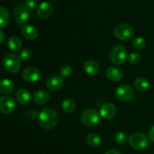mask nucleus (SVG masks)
Listing matches in <instances>:
<instances>
[{
  "label": "nucleus",
  "instance_id": "nucleus-1",
  "mask_svg": "<svg viewBox=\"0 0 154 154\" xmlns=\"http://www.w3.org/2000/svg\"><path fill=\"white\" fill-rule=\"evenodd\" d=\"M38 121L42 128L51 130L55 128L58 124L59 116L55 110L51 108H45L39 113Z\"/></svg>",
  "mask_w": 154,
  "mask_h": 154
},
{
  "label": "nucleus",
  "instance_id": "nucleus-2",
  "mask_svg": "<svg viewBox=\"0 0 154 154\" xmlns=\"http://www.w3.org/2000/svg\"><path fill=\"white\" fill-rule=\"evenodd\" d=\"M3 66L10 73H16L20 69L21 60L19 55L10 53L5 56L3 59Z\"/></svg>",
  "mask_w": 154,
  "mask_h": 154
},
{
  "label": "nucleus",
  "instance_id": "nucleus-3",
  "mask_svg": "<svg viewBox=\"0 0 154 154\" xmlns=\"http://www.w3.org/2000/svg\"><path fill=\"white\" fill-rule=\"evenodd\" d=\"M129 142L133 149L136 150H144L148 146L149 138L143 133L135 132L129 137Z\"/></svg>",
  "mask_w": 154,
  "mask_h": 154
},
{
  "label": "nucleus",
  "instance_id": "nucleus-4",
  "mask_svg": "<svg viewBox=\"0 0 154 154\" xmlns=\"http://www.w3.org/2000/svg\"><path fill=\"white\" fill-rule=\"evenodd\" d=\"M126 57H127V50L123 45H116L111 50L110 60L114 64H123L126 60Z\"/></svg>",
  "mask_w": 154,
  "mask_h": 154
},
{
  "label": "nucleus",
  "instance_id": "nucleus-5",
  "mask_svg": "<svg viewBox=\"0 0 154 154\" xmlns=\"http://www.w3.org/2000/svg\"><path fill=\"white\" fill-rule=\"evenodd\" d=\"M99 113L94 108H90L86 110L82 113L81 121L84 125L87 127H92L97 125L100 119Z\"/></svg>",
  "mask_w": 154,
  "mask_h": 154
},
{
  "label": "nucleus",
  "instance_id": "nucleus-6",
  "mask_svg": "<svg viewBox=\"0 0 154 154\" xmlns=\"http://www.w3.org/2000/svg\"><path fill=\"white\" fill-rule=\"evenodd\" d=\"M114 33L117 39L122 41H129L133 36L134 30L129 24H119L114 27Z\"/></svg>",
  "mask_w": 154,
  "mask_h": 154
},
{
  "label": "nucleus",
  "instance_id": "nucleus-7",
  "mask_svg": "<svg viewBox=\"0 0 154 154\" xmlns=\"http://www.w3.org/2000/svg\"><path fill=\"white\" fill-rule=\"evenodd\" d=\"M29 11L25 4L20 3L17 6L14 12V15L15 21L18 26H23L26 24L30 18Z\"/></svg>",
  "mask_w": 154,
  "mask_h": 154
},
{
  "label": "nucleus",
  "instance_id": "nucleus-8",
  "mask_svg": "<svg viewBox=\"0 0 154 154\" xmlns=\"http://www.w3.org/2000/svg\"><path fill=\"white\" fill-rule=\"evenodd\" d=\"M134 91L129 85L123 84L119 86L115 91V95L120 101H128L133 97Z\"/></svg>",
  "mask_w": 154,
  "mask_h": 154
},
{
  "label": "nucleus",
  "instance_id": "nucleus-9",
  "mask_svg": "<svg viewBox=\"0 0 154 154\" xmlns=\"http://www.w3.org/2000/svg\"><path fill=\"white\" fill-rule=\"evenodd\" d=\"M16 104L12 97L4 95L0 98V112L4 114H10L14 110Z\"/></svg>",
  "mask_w": 154,
  "mask_h": 154
},
{
  "label": "nucleus",
  "instance_id": "nucleus-10",
  "mask_svg": "<svg viewBox=\"0 0 154 154\" xmlns=\"http://www.w3.org/2000/svg\"><path fill=\"white\" fill-rule=\"evenodd\" d=\"M64 84V79L61 75L54 74L50 75L46 81V85L50 90L58 91L61 88Z\"/></svg>",
  "mask_w": 154,
  "mask_h": 154
},
{
  "label": "nucleus",
  "instance_id": "nucleus-11",
  "mask_svg": "<svg viewBox=\"0 0 154 154\" xmlns=\"http://www.w3.org/2000/svg\"><path fill=\"white\" fill-rule=\"evenodd\" d=\"M23 79L26 82L29 83H33L37 82L41 77V72L39 69L35 67L26 68L23 72Z\"/></svg>",
  "mask_w": 154,
  "mask_h": 154
},
{
  "label": "nucleus",
  "instance_id": "nucleus-12",
  "mask_svg": "<svg viewBox=\"0 0 154 154\" xmlns=\"http://www.w3.org/2000/svg\"><path fill=\"white\" fill-rule=\"evenodd\" d=\"M117 113V109L114 104L111 103H105L101 107L99 114L104 119H111Z\"/></svg>",
  "mask_w": 154,
  "mask_h": 154
},
{
  "label": "nucleus",
  "instance_id": "nucleus-13",
  "mask_svg": "<svg viewBox=\"0 0 154 154\" xmlns=\"http://www.w3.org/2000/svg\"><path fill=\"white\" fill-rule=\"evenodd\" d=\"M54 11V7L52 4L48 2H44L41 3L36 10V14L38 16L42 19H45L51 16Z\"/></svg>",
  "mask_w": 154,
  "mask_h": 154
},
{
  "label": "nucleus",
  "instance_id": "nucleus-14",
  "mask_svg": "<svg viewBox=\"0 0 154 154\" xmlns=\"http://www.w3.org/2000/svg\"><path fill=\"white\" fill-rule=\"evenodd\" d=\"M106 76L111 81L118 82L123 78V72L118 66H111L106 70Z\"/></svg>",
  "mask_w": 154,
  "mask_h": 154
},
{
  "label": "nucleus",
  "instance_id": "nucleus-15",
  "mask_svg": "<svg viewBox=\"0 0 154 154\" xmlns=\"http://www.w3.org/2000/svg\"><path fill=\"white\" fill-rule=\"evenodd\" d=\"M17 101L22 105H27L31 101V94L27 89L20 88L15 93Z\"/></svg>",
  "mask_w": 154,
  "mask_h": 154
},
{
  "label": "nucleus",
  "instance_id": "nucleus-16",
  "mask_svg": "<svg viewBox=\"0 0 154 154\" xmlns=\"http://www.w3.org/2000/svg\"><path fill=\"white\" fill-rule=\"evenodd\" d=\"M50 99V95L48 91L43 89H38L33 95V101L38 105L47 104Z\"/></svg>",
  "mask_w": 154,
  "mask_h": 154
},
{
  "label": "nucleus",
  "instance_id": "nucleus-17",
  "mask_svg": "<svg viewBox=\"0 0 154 154\" xmlns=\"http://www.w3.org/2000/svg\"><path fill=\"white\" fill-rule=\"evenodd\" d=\"M21 33L23 36L29 40H34L38 36L37 29L34 26L28 24L23 26L21 29Z\"/></svg>",
  "mask_w": 154,
  "mask_h": 154
},
{
  "label": "nucleus",
  "instance_id": "nucleus-18",
  "mask_svg": "<svg viewBox=\"0 0 154 154\" xmlns=\"http://www.w3.org/2000/svg\"><path fill=\"white\" fill-rule=\"evenodd\" d=\"M134 86L135 89L140 92H145L150 89V84L148 79L144 77H138L135 80Z\"/></svg>",
  "mask_w": 154,
  "mask_h": 154
},
{
  "label": "nucleus",
  "instance_id": "nucleus-19",
  "mask_svg": "<svg viewBox=\"0 0 154 154\" xmlns=\"http://www.w3.org/2000/svg\"><path fill=\"white\" fill-rule=\"evenodd\" d=\"M84 69L88 75H94L99 71V65L96 60H89L84 63Z\"/></svg>",
  "mask_w": 154,
  "mask_h": 154
},
{
  "label": "nucleus",
  "instance_id": "nucleus-20",
  "mask_svg": "<svg viewBox=\"0 0 154 154\" xmlns=\"http://www.w3.org/2000/svg\"><path fill=\"white\" fill-rule=\"evenodd\" d=\"M14 88V82L10 79H3L0 82V92L4 95H9Z\"/></svg>",
  "mask_w": 154,
  "mask_h": 154
},
{
  "label": "nucleus",
  "instance_id": "nucleus-21",
  "mask_svg": "<svg viewBox=\"0 0 154 154\" xmlns=\"http://www.w3.org/2000/svg\"><path fill=\"white\" fill-rule=\"evenodd\" d=\"M8 47L13 51H17L22 48V42L17 36H11L8 40Z\"/></svg>",
  "mask_w": 154,
  "mask_h": 154
},
{
  "label": "nucleus",
  "instance_id": "nucleus-22",
  "mask_svg": "<svg viewBox=\"0 0 154 154\" xmlns=\"http://www.w3.org/2000/svg\"><path fill=\"white\" fill-rule=\"evenodd\" d=\"M87 143L92 147H98L102 143V139L97 134H90L87 136Z\"/></svg>",
  "mask_w": 154,
  "mask_h": 154
},
{
  "label": "nucleus",
  "instance_id": "nucleus-23",
  "mask_svg": "<svg viewBox=\"0 0 154 154\" xmlns=\"http://www.w3.org/2000/svg\"><path fill=\"white\" fill-rule=\"evenodd\" d=\"M62 107H63V110L65 113H72L75 110L76 104L73 99L67 98V99H65L63 101V104H62Z\"/></svg>",
  "mask_w": 154,
  "mask_h": 154
},
{
  "label": "nucleus",
  "instance_id": "nucleus-24",
  "mask_svg": "<svg viewBox=\"0 0 154 154\" xmlns=\"http://www.w3.org/2000/svg\"><path fill=\"white\" fill-rule=\"evenodd\" d=\"M10 21V14L5 8L0 7V27H5Z\"/></svg>",
  "mask_w": 154,
  "mask_h": 154
},
{
  "label": "nucleus",
  "instance_id": "nucleus-25",
  "mask_svg": "<svg viewBox=\"0 0 154 154\" xmlns=\"http://www.w3.org/2000/svg\"><path fill=\"white\" fill-rule=\"evenodd\" d=\"M132 45L135 49H144L146 46V41L142 37H136L132 40Z\"/></svg>",
  "mask_w": 154,
  "mask_h": 154
},
{
  "label": "nucleus",
  "instance_id": "nucleus-26",
  "mask_svg": "<svg viewBox=\"0 0 154 154\" xmlns=\"http://www.w3.org/2000/svg\"><path fill=\"white\" fill-rule=\"evenodd\" d=\"M129 136L126 133L123 132V131H120V132L117 133L115 135V141L117 142L118 144H125L127 141H129Z\"/></svg>",
  "mask_w": 154,
  "mask_h": 154
},
{
  "label": "nucleus",
  "instance_id": "nucleus-27",
  "mask_svg": "<svg viewBox=\"0 0 154 154\" xmlns=\"http://www.w3.org/2000/svg\"><path fill=\"white\" fill-rule=\"evenodd\" d=\"M73 73V69L69 65H64L60 69V75L63 78H69Z\"/></svg>",
  "mask_w": 154,
  "mask_h": 154
},
{
  "label": "nucleus",
  "instance_id": "nucleus-28",
  "mask_svg": "<svg viewBox=\"0 0 154 154\" xmlns=\"http://www.w3.org/2000/svg\"><path fill=\"white\" fill-rule=\"evenodd\" d=\"M141 57L138 53L132 52L129 54L128 60H129V62L131 64H137V63H138L141 61Z\"/></svg>",
  "mask_w": 154,
  "mask_h": 154
},
{
  "label": "nucleus",
  "instance_id": "nucleus-29",
  "mask_svg": "<svg viewBox=\"0 0 154 154\" xmlns=\"http://www.w3.org/2000/svg\"><path fill=\"white\" fill-rule=\"evenodd\" d=\"M32 52L29 48H23L19 53V57L22 60H28L31 58Z\"/></svg>",
  "mask_w": 154,
  "mask_h": 154
},
{
  "label": "nucleus",
  "instance_id": "nucleus-30",
  "mask_svg": "<svg viewBox=\"0 0 154 154\" xmlns=\"http://www.w3.org/2000/svg\"><path fill=\"white\" fill-rule=\"evenodd\" d=\"M24 4L29 10H33L37 6V0H25Z\"/></svg>",
  "mask_w": 154,
  "mask_h": 154
},
{
  "label": "nucleus",
  "instance_id": "nucleus-31",
  "mask_svg": "<svg viewBox=\"0 0 154 154\" xmlns=\"http://www.w3.org/2000/svg\"><path fill=\"white\" fill-rule=\"evenodd\" d=\"M148 138L149 140L154 142V125H152L148 131Z\"/></svg>",
  "mask_w": 154,
  "mask_h": 154
},
{
  "label": "nucleus",
  "instance_id": "nucleus-32",
  "mask_svg": "<svg viewBox=\"0 0 154 154\" xmlns=\"http://www.w3.org/2000/svg\"><path fill=\"white\" fill-rule=\"evenodd\" d=\"M105 154H121V153H120V152H119L118 150H117V149H108V151H106Z\"/></svg>",
  "mask_w": 154,
  "mask_h": 154
},
{
  "label": "nucleus",
  "instance_id": "nucleus-33",
  "mask_svg": "<svg viewBox=\"0 0 154 154\" xmlns=\"http://www.w3.org/2000/svg\"><path fill=\"white\" fill-rule=\"evenodd\" d=\"M5 40V33L2 30H0V44L2 43Z\"/></svg>",
  "mask_w": 154,
  "mask_h": 154
}]
</instances>
